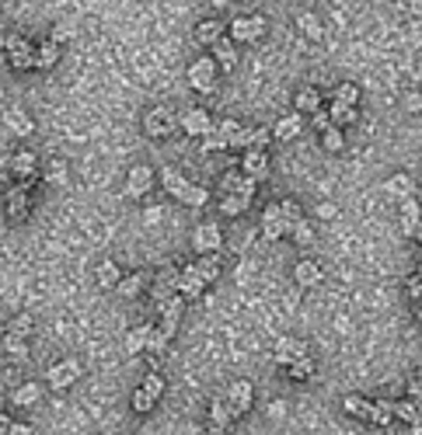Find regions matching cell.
Returning a JSON list of instances; mask_svg holds the SVG:
<instances>
[{"instance_id":"cell-1","label":"cell","mask_w":422,"mask_h":435,"mask_svg":"<svg viewBox=\"0 0 422 435\" xmlns=\"http://www.w3.org/2000/svg\"><path fill=\"white\" fill-rule=\"evenodd\" d=\"M171 296H178V269H174V265H165V269H157V276H154L150 300H154V307L161 310Z\"/></svg>"},{"instance_id":"cell-2","label":"cell","mask_w":422,"mask_h":435,"mask_svg":"<svg viewBox=\"0 0 422 435\" xmlns=\"http://www.w3.org/2000/svg\"><path fill=\"white\" fill-rule=\"evenodd\" d=\"M220 400H223V407L231 411V418H238V414H245V411L252 407L255 387L248 383V380H234V383L227 387V394L220 397Z\"/></svg>"},{"instance_id":"cell-3","label":"cell","mask_w":422,"mask_h":435,"mask_svg":"<svg viewBox=\"0 0 422 435\" xmlns=\"http://www.w3.org/2000/svg\"><path fill=\"white\" fill-rule=\"evenodd\" d=\"M4 45L11 52V67L14 70H35V45L25 39V35H7Z\"/></svg>"},{"instance_id":"cell-4","label":"cell","mask_w":422,"mask_h":435,"mask_svg":"<svg viewBox=\"0 0 422 435\" xmlns=\"http://www.w3.org/2000/svg\"><path fill=\"white\" fill-rule=\"evenodd\" d=\"M265 35V18L252 14V18H234L231 25V42H255Z\"/></svg>"},{"instance_id":"cell-5","label":"cell","mask_w":422,"mask_h":435,"mask_svg":"<svg viewBox=\"0 0 422 435\" xmlns=\"http://www.w3.org/2000/svg\"><path fill=\"white\" fill-rule=\"evenodd\" d=\"M81 380V362L77 358H63V362H56L52 369H49V387L52 390H67L70 383H77Z\"/></svg>"},{"instance_id":"cell-6","label":"cell","mask_w":422,"mask_h":435,"mask_svg":"<svg viewBox=\"0 0 422 435\" xmlns=\"http://www.w3.org/2000/svg\"><path fill=\"white\" fill-rule=\"evenodd\" d=\"M220 244H223V234H220L216 223H199V227L192 230V247H196L199 254H216Z\"/></svg>"},{"instance_id":"cell-7","label":"cell","mask_w":422,"mask_h":435,"mask_svg":"<svg viewBox=\"0 0 422 435\" xmlns=\"http://www.w3.org/2000/svg\"><path fill=\"white\" fill-rule=\"evenodd\" d=\"M241 174L248 178V181H265L269 178V154L265 150H245V157H241Z\"/></svg>"},{"instance_id":"cell-8","label":"cell","mask_w":422,"mask_h":435,"mask_svg":"<svg viewBox=\"0 0 422 435\" xmlns=\"http://www.w3.org/2000/svg\"><path fill=\"white\" fill-rule=\"evenodd\" d=\"M189 80H192L196 91L210 94L213 87H216V63H213V60H196V63L189 67Z\"/></svg>"},{"instance_id":"cell-9","label":"cell","mask_w":422,"mask_h":435,"mask_svg":"<svg viewBox=\"0 0 422 435\" xmlns=\"http://www.w3.org/2000/svg\"><path fill=\"white\" fill-rule=\"evenodd\" d=\"M154 188V171L147 167V164H136V167H129V174H126V192L133 198H140V196H147Z\"/></svg>"},{"instance_id":"cell-10","label":"cell","mask_w":422,"mask_h":435,"mask_svg":"<svg viewBox=\"0 0 422 435\" xmlns=\"http://www.w3.org/2000/svg\"><path fill=\"white\" fill-rule=\"evenodd\" d=\"M182 129L189 132V136H206V132H213V119L206 108H189L185 115H182Z\"/></svg>"},{"instance_id":"cell-11","label":"cell","mask_w":422,"mask_h":435,"mask_svg":"<svg viewBox=\"0 0 422 435\" xmlns=\"http://www.w3.org/2000/svg\"><path fill=\"white\" fill-rule=\"evenodd\" d=\"M143 129H147V136L161 140V136H168L171 129H174V115H171L168 108H154V112H147V119H143Z\"/></svg>"},{"instance_id":"cell-12","label":"cell","mask_w":422,"mask_h":435,"mask_svg":"<svg viewBox=\"0 0 422 435\" xmlns=\"http://www.w3.org/2000/svg\"><path fill=\"white\" fill-rule=\"evenodd\" d=\"M182 310H185V300H182V296H171L168 303L161 307L165 320H161V327H157V331H161V334H165L168 341L174 338V331H178V320H182Z\"/></svg>"},{"instance_id":"cell-13","label":"cell","mask_w":422,"mask_h":435,"mask_svg":"<svg viewBox=\"0 0 422 435\" xmlns=\"http://www.w3.org/2000/svg\"><path fill=\"white\" fill-rule=\"evenodd\" d=\"M307 356V345L300 341V338H279L276 341V362L279 366H290V362H296V358Z\"/></svg>"},{"instance_id":"cell-14","label":"cell","mask_w":422,"mask_h":435,"mask_svg":"<svg viewBox=\"0 0 422 435\" xmlns=\"http://www.w3.org/2000/svg\"><path fill=\"white\" fill-rule=\"evenodd\" d=\"M203 289H206V282L196 276L192 265H189L185 272H178V296H182V300H196V296H203Z\"/></svg>"},{"instance_id":"cell-15","label":"cell","mask_w":422,"mask_h":435,"mask_svg":"<svg viewBox=\"0 0 422 435\" xmlns=\"http://www.w3.org/2000/svg\"><path fill=\"white\" fill-rule=\"evenodd\" d=\"M262 234L269 240H279L287 237V223H283V216H279V209H276V202L262 213Z\"/></svg>"},{"instance_id":"cell-16","label":"cell","mask_w":422,"mask_h":435,"mask_svg":"<svg viewBox=\"0 0 422 435\" xmlns=\"http://www.w3.org/2000/svg\"><path fill=\"white\" fill-rule=\"evenodd\" d=\"M192 269H196V276L210 286V282H216V278H220V269H223V265H220V258H216V254H199Z\"/></svg>"},{"instance_id":"cell-17","label":"cell","mask_w":422,"mask_h":435,"mask_svg":"<svg viewBox=\"0 0 422 435\" xmlns=\"http://www.w3.org/2000/svg\"><path fill=\"white\" fill-rule=\"evenodd\" d=\"M318 108H321V91L318 87L296 91V115H314Z\"/></svg>"},{"instance_id":"cell-18","label":"cell","mask_w":422,"mask_h":435,"mask_svg":"<svg viewBox=\"0 0 422 435\" xmlns=\"http://www.w3.org/2000/svg\"><path fill=\"white\" fill-rule=\"evenodd\" d=\"M213 63H220V70H234V63H238V52H234V42L227 39V35H223V39L213 45Z\"/></svg>"},{"instance_id":"cell-19","label":"cell","mask_w":422,"mask_h":435,"mask_svg":"<svg viewBox=\"0 0 422 435\" xmlns=\"http://www.w3.org/2000/svg\"><path fill=\"white\" fill-rule=\"evenodd\" d=\"M60 63V45L56 42H39L35 45V67L39 70H52Z\"/></svg>"},{"instance_id":"cell-20","label":"cell","mask_w":422,"mask_h":435,"mask_svg":"<svg viewBox=\"0 0 422 435\" xmlns=\"http://www.w3.org/2000/svg\"><path fill=\"white\" fill-rule=\"evenodd\" d=\"M196 39L203 42V45H216V42L223 39V25L216 21V18H206V21H199V28H196Z\"/></svg>"},{"instance_id":"cell-21","label":"cell","mask_w":422,"mask_h":435,"mask_svg":"<svg viewBox=\"0 0 422 435\" xmlns=\"http://www.w3.org/2000/svg\"><path fill=\"white\" fill-rule=\"evenodd\" d=\"M294 278L300 286H318V282L325 278V272H321V265H314V261H300L294 269Z\"/></svg>"},{"instance_id":"cell-22","label":"cell","mask_w":422,"mask_h":435,"mask_svg":"<svg viewBox=\"0 0 422 435\" xmlns=\"http://www.w3.org/2000/svg\"><path fill=\"white\" fill-rule=\"evenodd\" d=\"M300 125H304V115H287V119H279L276 122V129H269V132H272V136H276V140H294L296 132H300Z\"/></svg>"},{"instance_id":"cell-23","label":"cell","mask_w":422,"mask_h":435,"mask_svg":"<svg viewBox=\"0 0 422 435\" xmlns=\"http://www.w3.org/2000/svg\"><path fill=\"white\" fill-rule=\"evenodd\" d=\"M11 171H14L18 178H32V174H35V154L18 150V154L11 157Z\"/></svg>"},{"instance_id":"cell-24","label":"cell","mask_w":422,"mask_h":435,"mask_svg":"<svg viewBox=\"0 0 422 435\" xmlns=\"http://www.w3.org/2000/svg\"><path fill=\"white\" fill-rule=\"evenodd\" d=\"M325 112H328V122H332L335 129H338V125H349V122L360 119V112H356V108H345V105H338V101H332Z\"/></svg>"},{"instance_id":"cell-25","label":"cell","mask_w":422,"mask_h":435,"mask_svg":"<svg viewBox=\"0 0 422 435\" xmlns=\"http://www.w3.org/2000/svg\"><path fill=\"white\" fill-rule=\"evenodd\" d=\"M94 276H98V286H101V289H116V286H119V278H123L116 261H101Z\"/></svg>"},{"instance_id":"cell-26","label":"cell","mask_w":422,"mask_h":435,"mask_svg":"<svg viewBox=\"0 0 422 435\" xmlns=\"http://www.w3.org/2000/svg\"><path fill=\"white\" fill-rule=\"evenodd\" d=\"M39 397H43V387H39V383H25V387L14 390L11 400H14L18 407H32V404H39Z\"/></svg>"},{"instance_id":"cell-27","label":"cell","mask_w":422,"mask_h":435,"mask_svg":"<svg viewBox=\"0 0 422 435\" xmlns=\"http://www.w3.org/2000/svg\"><path fill=\"white\" fill-rule=\"evenodd\" d=\"M296 28L307 35V39H325V28H321V21L314 18V14H296Z\"/></svg>"},{"instance_id":"cell-28","label":"cell","mask_w":422,"mask_h":435,"mask_svg":"<svg viewBox=\"0 0 422 435\" xmlns=\"http://www.w3.org/2000/svg\"><path fill=\"white\" fill-rule=\"evenodd\" d=\"M332 101L345 105V108H356V105H360V87H356V84H338L335 94H332Z\"/></svg>"},{"instance_id":"cell-29","label":"cell","mask_w":422,"mask_h":435,"mask_svg":"<svg viewBox=\"0 0 422 435\" xmlns=\"http://www.w3.org/2000/svg\"><path fill=\"white\" fill-rule=\"evenodd\" d=\"M4 352L11 358H25L28 356V338H21V334H4Z\"/></svg>"},{"instance_id":"cell-30","label":"cell","mask_w":422,"mask_h":435,"mask_svg":"<svg viewBox=\"0 0 422 435\" xmlns=\"http://www.w3.org/2000/svg\"><path fill=\"white\" fill-rule=\"evenodd\" d=\"M189 185H192V181H185V178H182L178 171H165V192H171V196L178 198V202L185 198V192H189Z\"/></svg>"},{"instance_id":"cell-31","label":"cell","mask_w":422,"mask_h":435,"mask_svg":"<svg viewBox=\"0 0 422 435\" xmlns=\"http://www.w3.org/2000/svg\"><path fill=\"white\" fill-rule=\"evenodd\" d=\"M391 414H398L401 422H409L412 429L419 425V404H412V400H398V404H391Z\"/></svg>"},{"instance_id":"cell-32","label":"cell","mask_w":422,"mask_h":435,"mask_svg":"<svg viewBox=\"0 0 422 435\" xmlns=\"http://www.w3.org/2000/svg\"><path fill=\"white\" fill-rule=\"evenodd\" d=\"M276 209H279V216H283V223H287V230H290L294 223H300V220H304V209L296 205L294 198H283V202H276Z\"/></svg>"},{"instance_id":"cell-33","label":"cell","mask_w":422,"mask_h":435,"mask_svg":"<svg viewBox=\"0 0 422 435\" xmlns=\"http://www.w3.org/2000/svg\"><path fill=\"white\" fill-rule=\"evenodd\" d=\"M227 422H231V411L223 407V400L216 397L210 404V425H213V432H223L227 429Z\"/></svg>"},{"instance_id":"cell-34","label":"cell","mask_w":422,"mask_h":435,"mask_svg":"<svg viewBox=\"0 0 422 435\" xmlns=\"http://www.w3.org/2000/svg\"><path fill=\"white\" fill-rule=\"evenodd\" d=\"M7 129H11V132H18V136H28V132L35 129V122L28 119L25 112H7Z\"/></svg>"},{"instance_id":"cell-35","label":"cell","mask_w":422,"mask_h":435,"mask_svg":"<svg viewBox=\"0 0 422 435\" xmlns=\"http://www.w3.org/2000/svg\"><path fill=\"white\" fill-rule=\"evenodd\" d=\"M248 205H252V202H245L241 196H223L220 198V213H223V216H241V213H248Z\"/></svg>"},{"instance_id":"cell-36","label":"cell","mask_w":422,"mask_h":435,"mask_svg":"<svg viewBox=\"0 0 422 435\" xmlns=\"http://www.w3.org/2000/svg\"><path fill=\"white\" fill-rule=\"evenodd\" d=\"M287 237H294V244H300V247H307V244H314V230H311L307 220H300V223H294L287 230Z\"/></svg>"},{"instance_id":"cell-37","label":"cell","mask_w":422,"mask_h":435,"mask_svg":"<svg viewBox=\"0 0 422 435\" xmlns=\"http://www.w3.org/2000/svg\"><path fill=\"white\" fill-rule=\"evenodd\" d=\"M391 418H394V414H391V400H374V404H370V418H367L370 425H387Z\"/></svg>"},{"instance_id":"cell-38","label":"cell","mask_w":422,"mask_h":435,"mask_svg":"<svg viewBox=\"0 0 422 435\" xmlns=\"http://www.w3.org/2000/svg\"><path fill=\"white\" fill-rule=\"evenodd\" d=\"M119 296H126V300H133V296H140L143 293V276H126V278H119Z\"/></svg>"},{"instance_id":"cell-39","label":"cell","mask_w":422,"mask_h":435,"mask_svg":"<svg viewBox=\"0 0 422 435\" xmlns=\"http://www.w3.org/2000/svg\"><path fill=\"white\" fill-rule=\"evenodd\" d=\"M147 334H150V327H147V324H143V327H133V331L126 334V349L129 352H143V349H147Z\"/></svg>"},{"instance_id":"cell-40","label":"cell","mask_w":422,"mask_h":435,"mask_svg":"<svg viewBox=\"0 0 422 435\" xmlns=\"http://www.w3.org/2000/svg\"><path fill=\"white\" fill-rule=\"evenodd\" d=\"M269 140H272V132L262 125V129H248V143H245V150H265L269 147Z\"/></svg>"},{"instance_id":"cell-41","label":"cell","mask_w":422,"mask_h":435,"mask_svg":"<svg viewBox=\"0 0 422 435\" xmlns=\"http://www.w3.org/2000/svg\"><path fill=\"white\" fill-rule=\"evenodd\" d=\"M311 376H314V362H311V356L290 362V380H311Z\"/></svg>"},{"instance_id":"cell-42","label":"cell","mask_w":422,"mask_h":435,"mask_svg":"<svg viewBox=\"0 0 422 435\" xmlns=\"http://www.w3.org/2000/svg\"><path fill=\"white\" fill-rule=\"evenodd\" d=\"M321 143H325V150H332V154H338V150L345 147V140H342V132H338L335 125H328V129L321 132Z\"/></svg>"},{"instance_id":"cell-43","label":"cell","mask_w":422,"mask_h":435,"mask_svg":"<svg viewBox=\"0 0 422 435\" xmlns=\"http://www.w3.org/2000/svg\"><path fill=\"white\" fill-rule=\"evenodd\" d=\"M140 390H143V394H147V397H154V400H157V397L165 394V376H157V373H150V376L143 380V387H140Z\"/></svg>"},{"instance_id":"cell-44","label":"cell","mask_w":422,"mask_h":435,"mask_svg":"<svg viewBox=\"0 0 422 435\" xmlns=\"http://www.w3.org/2000/svg\"><path fill=\"white\" fill-rule=\"evenodd\" d=\"M165 349H168V338H165L157 327H150V334H147V352H154V356H165Z\"/></svg>"},{"instance_id":"cell-45","label":"cell","mask_w":422,"mask_h":435,"mask_svg":"<svg viewBox=\"0 0 422 435\" xmlns=\"http://www.w3.org/2000/svg\"><path fill=\"white\" fill-rule=\"evenodd\" d=\"M238 129H241V125H238V119H220V122H213V132H216L220 140H227V143L234 140V132H238Z\"/></svg>"},{"instance_id":"cell-46","label":"cell","mask_w":422,"mask_h":435,"mask_svg":"<svg viewBox=\"0 0 422 435\" xmlns=\"http://www.w3.org/2000/svg\"><path fill=\"white\" fill-rule=\"evenodd\" d=\"M345 411H349V414H356V418H370V404H367V400H360L356 394L345 397Z\"/></svg>"},{"instance_id":"cell-47","label":"cell","mask_w":422,"mask_h":435,"mask_svg":"<svg viewBox=\"0 0 422 435\" xmlns=\"http://www.w3.org/2000/svg\"><path fill=\"white\" fill-rule=\"evenodd\" d=\"M32 327H35V324H32V317H28V314H18L14 320H11V327H7V331H11V334H21V338H28V334H32Z\"/></svg>"},{"instance_id":"cell-48","label":"cell","mask_w":422,"mask_h":435,"mask_svg":"<svg viewBox=\"0 0 422 435\" xmlns=\"http://www.w3.org/2000/svg\"><path fill=\"white\" fill-rule=\"evenodd\" d=\"M206 198H210V192L203 188V185H189V192H185V205H206Z\"/></svg>"},{"instance_id":"cell-49","label":"cell","mask_w":422,"mask_h":435,"mask_svg":"<svg viewBox=\"0 0 422 435\" xmlns=\"http://www.w3.org/2000/svg\"><path fill=\"white\" fill-rule=\"evenodd\" d=\"M238 185H241V171H227V174L220 178V192H223V196H234Z\"/></svg>"},{"instance_id":"cell-50","label":"cell","mask_w":422,"mask_h":435,"mask_svg":"<svg viewBox=\"0 0 422 435\" xmlns=\"http://www.w3.org/2000/svg\"><path fill=\"white\" fill-rule=\"evenodd\" d=\"M387 192H398V196H409V192H412V178H409V174H394V178L387 181Z\"/></svg>"},{"instance_id":"cell-51","label":"cell","mask_w":422,"mask_h":435,"mask_svg":"<svg viewBox=\"0 0 422 435\" xmlns=\"http://www.w3.org/2000/svg\"><path fill=\"white\" fill-rule=\"evenodd\" d=\"M154 404H157L154 397H147L143 390H133V411H136V414H147Z\"/></svg>"},{"instance_id":"cell-52","label":"cell","mask_w":422,"mask_h":435,"mask_svg":"<svg viewBox=\"0 0 422 435\" xmlns=\"http://www.w3.org/2000/svg\"><path fill=\"white\" fill-rule=\"evenodd\" d=\"M45 178L56 181V185H67V164H63V160H52L49 171H45Z\"/></svg>"},{"instance_id":"cell-53","label":"cell","mask_w":422,"mask_h":435,"mask_svg":"<svg viewBox=\"0 0 422 435\" xmlns=\"http://www.w3.org/2000/svg\"><path fill=\"white\" fill-rule=\"evenodd\" d=\"M203 150H206V154H213V150H227V140H220L216 132H206V136H203Z\"/></svg>"},{"instance_id":"cell-54","label":"cell","mask_w":422,"mask_h":435,"mask_svg":"<svg viewBox=\"0 0 422 435\" xmlns=\"http://www.w3.org/2000/svg\"><path fill=\"white\" fill-rule=\"evenodd\" d=\"M401 230H405V237H419V220H412V216H401Z\"/></svg>"},{"instance_id":"cell-55","label":"cell","mask_w":422,"mask_h":435,"mask_svg":"<svg viewBox=\"0 0 422 435\" xmlns=\"http://www.w3.org/2000/svg\"><path fill=\"white\" fill-rule=\"evenodd\" d=\"M405 286H409V296H412V300H419V296H422V278H419V272H416V276H409V282H405Z\"/></svg>"},{"instance_id":"cell-56","label":"cell","mask_w":422,"mask_h":435,"mask_svg":"<svg viewBox=\"0 0 422 435\" xmlns=\"http://www.w3.org/2000/svg\"><path fill=\"white\" fill-rule=\"evenodd\" d=\"M401 216H412V220H419V202H416V198H405V202H401Z\"/></svg>"},{"instance_id":"cell-57","label":"cell","mask_w":422,"mask_h":435,"mask_svg":"<svg viewBox=\"0 0 422 435\" xmlns=\"http://www.w3.org/2000/svg\"><path fill=\"white\" fill-rule=\"evenodd\" d=\"M405 394L412 397V404H419V394H422V383H419V376H416V380H409V383H405Z\"/></svg>"},{"instance_id":"cell-58","label":"cell","mask_w":422,"mask_h":435,"mask_svg":"<svg viewBox=\"0 0 422 435\" xmlns=\"http://www.w3.org/2000/svg\"><path fill=\"white\" fill-rule=\"evenodd\" d=\"M311 122H314V125H318V129H321V132H325V129H328V125H332V122H328V112H325V108H318V112H314V115H311Z\"/></svg>"},{"instance_id":"cell-59","label":"cell","mask_w":422,"mask_h":435,"mask_svg":"<svg viewBox=\"0 0 422 435\" xmlns=\"http://www.w3.org/2000/svg\"><path fill=\"white\" fill-rule=\"evenodd\" d=\"M11 425H14V422H11L7 414H0V435H7V432H11Z\"/></svg>"},{"instance_id":"cell-60","label":"cell","mask_w":422,"mask_h":435,"mask_svg":"<svg viewBox=\"0 0 422 435\" xmlns=\"http://www.w3.org/2000/svg\"><path fill=\"white\" fill-rule=\"evenodd\" d=\"M7 435H32V429H28V425H11Z\"/></svg>"},{"instance_id":"cell-61","label":"cell","mask_w":422,"mask_h":435,"mask_svg":"<svg viewBox=\"0 0 422 435\" xmlns=\"http://www.w3.org/2000/svg\"><path fill=\"white\" fill-rule=\"evenodd\" d=\"M4 39H7V35H0V45H4Z\"/></svg>"}]
</instances>
